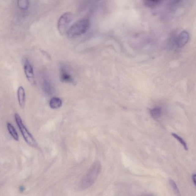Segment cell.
Returning <instances> with one entry per match:
<instances>
[{
    "label": "cell",
    "mask_w": 196,
    "mask_h": 196,
    "mask_svg": "<svg viewBox=\"0 0 196 196\" xmlns=\"http://www.w3.org/2000/svg\"><path fill=\"white\" fill-rule=\"evenodd\" d=\"M18 5L22 9H26L29 5L28 0H18Z\"/></svg>",
    "instance_id": "obj_15"
},
{
    "label": "cell",
    "mask_w": 196,
    "mask_h": 196,
    "mask_svg": "<svg viewBox=\"0 0 196 196\" xmlns=\"http://www.w3.org/2000/svg\"><path fill=\"white\" fill-rule=\"evenodd\" d=\"M162 1V0H144V3L150 8H154L159 5Z\"/></svg>",
    "instance_id": "obj_13"
},
{
    "label": "cell",
    "mask_w": 196,
    "mask_h": 196,
    "mask_svg": "<svg viewBox=\"0 0 196 196\" xmlns=\"http://www.w3.org/2000/svg\"><path fill=\"white\" fill-rule=\"evenodd\" d=\"M7 127L8 128L9 132L10 134L13 138V139L16 140L18 141L19 140V136L16 131L15 130L14 127L10 123H8L7 124Z\"/></svg>",
    "instance_id": "obj_12"
},
{
    "label": "cell",
    "mask_w": 196,
    "mask_h": 196,
    "mask_svg": "<svg viewBox=\"0 0 196 196\" xmlns=\"http://www.w3.org/2000/svg\"><path fill=\"white\" fill-rule=\"evenodd\" d=\"M190 36L188 32L183 31L179 34L176 41L177 46L182 48L185 46L189 40Z\"/></svg>",
    "instance_id": "obj_7"
},
{
    "label": "cell",
    "mask_w": 196,
    "mask_h": 196,
    "mask_svg": "<svg viewBox=\"0 0 196 196\" xmlns=\"http://www.w3.org/2000/svg\"><path fill=\"white\" fill-rule=\"evenodd\" d=\"M196 174H193L192 176V179L193 181V183H194V186H196Z\"/></svg>",
    "instance_id": "obj_17"
},
{
    "label": "cell",
    "mask_w": 196,
    "mask_h": 196,
    "mask_svg": "<svg viewBox=\"0 0 196 196\" xmlns=\"http://www.w3.org/2000/svg\"><path fill=\"white\" fill-rule=\"evenodd\" d=\"M73 19V16L70 13H65L61 17L57 23V27L61 34H64L67 32Z\"/></svg>",
    "instance_id": "obj_4"
},
{
    "label": "cell",
    "mask_w": 196,
    "mask_h": 196,
    "mask_svg": "<svg viewBox=\"0 0 196 196\" xmlns=\"http://www.w3.org/2000/svg\"><path fill=\"white\" fill-rule=\"evenodd\" d=\"M90 26V22L89 20L80 19L71 25L67 33L69 37L75 38L84 34L89 29Z\"/></svg>",
    "instance_id": "obj_2"
},
{
    "label": "cell",
    "mask_w": 196,
    "mask_h": 196,
    "mask_svg": "<svg viewBox=\"0 0 196 196\" xmlns=\"http://www.w3.org/2000/svg\"><path fill=\"white\" fill-rule=\"evenodd\" d=\"M43 88L46 94L48 95H51L54 92V87L50 80L48 77H45L44 79Z\"/></svg>",
    "instance_id": "obj_9"
},
{
    "label": "cell",
    "mask_w": 196,
    "mask_h": 196,
    "mask_svg": "<svg viewBox=\"0 0 196 196\" xmlns=\"http://www.w3.org/2000/svg\"><path fill=\"white\" fill-rule=\"evenodd\" d=\"M169 181L170 184H171V186L172 187V188L173 190H174V192L177 194V195H180V191H179V188H178L175 182L172 179H170Z\"/></svg>",
    "instance_id": "obj_16"
},
{
    "label": "cell",
    "mask_w": 196,
    "mask_h": 196,
    "mask_svg": "<svg viewBox=\"0 0 196 196\" xmlns=\"http://www.w3.org/2000/svg\"><path fill=\"white\" fill-rule=\"evenodd\" d=\"M150 114L154 119H158L161 116V109L159 107H156L151 109L150 111Z\"/></svg>",
    "instance_id": "obj_11"
},
{
    "label": "cell",
    "mask_w": 196,
    "mask_h": 196,
    "mask_svg": "<svg viewBox=\"0 0 196 196\" xmlns=\"http://www.w3.org/2000/svg\"><path fill=\"white\" fill-rule=\"evenodd\" d=\"M24 189H25V188H24L23 186H21L19 188L20 191L21 192L23 191L24 190Z\"/></svg>",
    "instance_id": "obj_18"
},
{
    "label": "cell",
    "mask_w": 196,
    "mask_h": 196,
    "mask_svg": "<svg viewBox=\"0 0 196 196\" xmlns=\"http://www.w3.org/2000/svg\"><path fill=\"white\" fill-rule=\"evenodd\" d=\"M17 94L19 105L21 108H24L25 105V89L22 86H20L18 88Z\"/></svg>",
    "instance_id": "obj_8"
},
{
    "label": "cell",
    "mask_w": 196,
    "mask_h": 196,
    "mask_svg": "<svg viewBox=\"0 0 196 196\" xmlns=\"http://www.w3.org/2000/svg\"><path fill=\"white\" fill-rule=\"evenodd\" d=\"M102 169L99 162H96L92 165L82 178L80 184L81 189L85 190L92 186L99 176Z\"/></svg>",
    "instance_id": "obj_1"
},
{
    "label": "cell",
    "mask_w": 196,
    "mask_h": 196,
    "mask_svg": "<svg viewBox=\"0 0 196 196\" xmlns=\"http://www.w3.org/2000/svg\"><path fill=\"white\" fill-rule=\"evenodd\" d=\"M62 102L61 100L58 97H53L50 102V107L53 109H58L61 107Z\"/></svg>",
    "instance_id": "obj_10"
},
{
    "label": "cell",
    "mask_w": 196,
    "mask_h": 196,
    "mask_svg": "<svg viewBox=\"0 0 196 196\" xmlns=\"http://www.w3.org/2000/svg\"><path fill=\"white\" fill-rule=\"evenodd\" d=\"M24 72L27 80L32 84H35L34 72L32 66L26 57L23 59Z\"/></svg>",
    "instance_id": "obj_5"
},
{
    "label": "cell",
    "mask_w": 196,
    "mask_h": 196,
    "mask_svg": "<svg viewBox=\"0 0 196 196\" xmlns=\"http://www.w3.org/2000/svg\"><path fill=\"white\" fill-rule=\"evenodd\" d=\"M15 118L18 127H19L20 130L26 142L31 146L36 147L37 146L36 141L35 140L34 138L32 136L31 134L27 130L26 128L24 126L20 116L18 113H16L15 114Z\"/></svg>",
    "instance_id": "obj_3"
},
{
    "label": "cell",
    "mask_w": 196,
    "mask_h": 196,
    "mask_svg": "<svg viewBox=\"0 0 196 196\" xmlns=\"http://www.w3.org/2000/svg\"><path fill=\"white\" fill-rule=\"evenodd\" d=\"M172 135L174 138H175L176 139H177V140H178L179 142H180L182 145H183V148H184L185 150H186V151H188V146L187 145L186 142H185L184 140L181 137L179 136L178 135H177L176 134L174 133H172Z\"/></svg>",
    "instance_id": "obj_14"
},
{
    "label": "cell",
    "mask_w": 196,
    "mask_h": 196,
    "mask_svg": "<svg viewBox=\"0 0 196 196\" xmlns=\"http://www.w3.org/2000/svg\"><path fill=\"white\" fill-rule=\"evenodd\" d=\"M60 78L61 80L63 83H74L73 77L66 68L62 67L60 69Z\"/></svg>",
    "instance_id": "obj_6"
}]
</instances>
